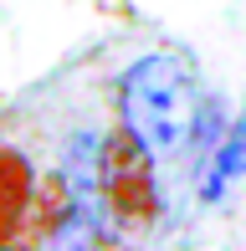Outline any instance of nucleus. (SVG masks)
Segmentation results:
<instances>
[{
    "instance_id": "nucleus-1",
    "label": "nucleus",
    "mask_w": 246,
    "mask_h": 251,
    "mask_svg": "<svg viewBox=\"0 0 246 251\" xmlns=\"http://www.w3.org/2000/svg\"><path fill=\"white\" fill-rule=\"evenodd\" d=\"M123 123L149 144L154 159H174L200 123V87L180 51H149L123 72Z\"/></svg>"
},
{
    "instance_id": "nucleus-2",
    "label": "nucleus",
    "mask_w": 246,
    "mask_h": 251,
    "mask_svg": "<svg viewBox=\"0 0 246 251\" xmlns=\"http://www.w3.org/2000/svg\"><path fill=\"white\" fill-rule=\"evenodd\" d=\"M103 205L118 231L139 236L159 215V190H154V154L139 133L123 123L103 144Z\"/></svg>"
},
{
    "instance_id": "nucleus-3",
    "label": "nucleus",
    "mask_w": 246,
    "mask_h": 251,
    "mask_svg": "<svg viewBox=\"0 0 246 251\" xmlns=\"http://www.w3.org/2000/svg\"><path fill=\"white\" fill-rule=\"evenodd\" d=\"M26 200H31V169L21 154L0 149V236L16 231V221L26 215Z\"/></svg>"
},
{
    "instance_id": "nucleus-4",
    "label": "nucleus",
    "mask_w": 246,
    "mask_h": 251,
    "mask_svg": "<svg viewBox=\"0 0 246 251\" xmlns=\"http://www.w3.org/2000/svg\"><path fill=\"white\" fill-rule=\"evenodd\" d=\"M241 169H246V118L226 133V144L210 154V175H205V185H200V195H205V200H221L231 185H236Z\"/></svg>"
},
{
    "instance_id": "nucleus-5",
    "label": "nucleus",
    "mask_w": 246,
    "mask_h": 251,
    "mask_svg": "<svg viewBox=\"0 0 246 251\" xmlns=\"http://www.w3.org/2000/svg\"><path fill=\"white\" fill-rule=\"evenodd\" d=\"M51 251H98V236H93V221H87L82 210L72 215V221L57 231V241H51Z\"/></svg>"
}]
</instances>
